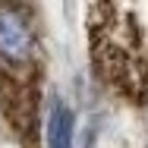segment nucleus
Instances as JSON below:
<instances>
[{
  "label": "nucleus",
  "mask_w": 148,
  "mask_h": 148,
  "mask_svg": "<svg viewBox=\"0 0 148 148\" xmlns=\"http://www.w3.org/2000/svg\"><path fill=\"white\" fill-rule=\"evenodd\" d=\"M44 51L25 3H0V114L19 148H38Z\"/></svg>",
  "instance_id": "nucleus-1"
},
{
  "label": "nucleus",
  "mask_w": 148,
  "mask_h": 148,
  "mask_svg": "<svg viewBox=\"0 0 148 148\" xmlns=\"http://www.w3.org/2000/svg\"><path fill=\"white\" fill-rule=\"evenodd\" d=\"M91 66L107 88L129 104H148V22L117 3L88 6Z\"/></svg>",
  "instance_id": "nucleus-2"
},
{
  "label": "nucleus",
  "mask_w": 148,
  "mask_h": 148,
  "mask_svg": "<svg viewBox=\"0 0 148 148\" xmlns=\"http://www.w3.org/2000/svg\"><path fill=\"white\" fill-rule=\"evenodd\" d=\"M73 110L57 101L51 107V117H47V148H73Z\"/></svg>",
  "instance_id": "nucleus-3"
}]
</instances>
